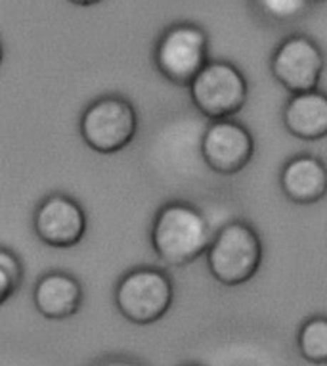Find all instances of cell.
Wrapping results in <instances>:
<instances>
[{
    "label": "cell",
    "instance_id": "e0dca14e",
    "mask_svg": "<svg viewBox=\"0 0 327 366\" xmlns=\"http://www.w3.org/2000/svg\"><path fill=\"white\" fill-rule=\"evenodd\" d=\"M69 2L77 4V6H94L98 2H101V0H69Z\"/></svg>",
    "mask_w": 327,
    "mask_h": 366
},
{
    "label": "cell",
    "instance_id": "ffe728a7",
    "mask_svg": "<svg viewBox=\"0 0 327 366\" xmlns=\"http://www.w3.org/2000/svg\"><path fill=\"white\" fill-rule=\"evenodd\" d=\"M184 366H199V365H184Z\"/></svg>",
    "mask_w": 327,
    "mask_h": 366
},
{
    "label": "cell",
    "instance_id": "8992f818",
    "mask_svg": "<svg viewBox=\"0 0 327 366\" xmlns=\"http://www.w3.org/2000/svg\"><path fill=\"white\" fill-rule=\"evenodd\" d=\"M79 131L84 144L96 154H117L136 137V108L123 97H101L84 109Z\"/></svg>",
    "mask_w": 327,
    "mask_h": 366
},
{
    "label": "cell",
    "instance_id": "ba28073f",
    "mask_svg": "<svg viewBox=\"0 0 327 366\" xmlns=\"http://www.w3.org/2000/svg\"><path fill=\"white\" fill-rule=\"evenodd\" d=\"M255 156L253 132L236 119L211 121L201 137V157L211 171L236 174Z\"/></svg>",
    "mask_w": 327,
    "mask_h": 366
},
{
    "label": "cell",
    "instance_id": "9c48e42d",
    "mask_svg": "<svg viewBox=\"0 0 327 366\" xmlns=\"http://www.w3.org/2000/svg\"><path fill=\"white\" fill-rule=\"evenodd\" d=\"M35 234L50 247H75L86 232V213L77 199L52 194L41 202L33 217Z\"/></svg>",
    "mask_w": 327,
    "mask_h": 366
},
{
    "label": "cell",
    "instance_id": "5bb4252c",
    "mask_svg": "<svg viewBox=\"0 0 327 366\" xmlns=\"http://www.w3.org/2000/svg\"><path fill=\"white\" fill-rule=\"evenodd\" d=\"M256 12L274 24H293L310 10L308 0H253Z\"/></svg>",
    "mask_w": 327,
    "mask_h": 366
},
{
    "label": "cell",
    "instance_id": "7c38bea8",
    "mask_svg": "<svg viewBox=\"0 0 327 366\" xmlns=\"http://www.w3.org/2000/svg\"><path fill=\"white\" fill-rule=\"evenodd\" d=\"M83 301V286L69 272L54 270L36 282L33 303L36 311L50 320H64L79 311Z\"/></svg>",
    "mask_w": 327,
    "mask_h": 366
},
{
    "label": "cell",
    "instance_id": "52a82bcc",
    "mask_svg": "<svg viewBox=\"0 0 327 366\" xmlns=\"http://www.w3.org/2000/svg\"><path fill=\"white\" fill-rule=\"evenodd\" d=\"M270 69L278 83L291 94L316 90L326 69V58L318 46L306 35H293L276 49Z\"/></svg>",
    "mask_w": 327,
    "mask_h": 366
},
{
    "label": "cell",
    "instance_id": "ac0fdd59",
    "mask_svg": "<svg viewBox=\"0 0 327 366\" xmlns=\"http://www.w3.org/2000/svg\"><path fill=\"white\" fill-rule=\"evenodd\" d=\"M2 56H4V46H2V41H0V64H2Z\"/></svg>",
    "mask_w": 327,
    "mask_h": 366
},
{
    "label": "cell",
    "instance_id": "277c9868",
    "mask_svg": "<svg viewBox=\"0 0 327 366\" xmlns=\"http://www.w3.org/2000/svg\"><path fill=\"white\" fill-rule=\"evenodd\" d=\"M188 89L193 108L208 121L233 119L249 98L245 75L226 60L208 61Z\"/></svg>",
    "mask_w": 327,
    "mask_h": 366
},
{
    "label": "cell",
    "instance_id": "9a60e30c",
    "mask_svg": "<svg viewBox=\"0 0 327 366\" xmlns=\"http://www.w3.org/2000/svg\"><path fill=\"white\" fill-rule=\"evenodd\" d=\"M24 278L19 259L12 252L0 247V305H4L16 292Z\"/></svg>",
    "mask_w": 327,
    "mask_h": 366
},
{
    "label": "cell",
    "instance_id": "5b68a950",
    "mask_svg": "<svg viewBox=\"0 0 327 366\" xmlns=\"http://www.w3.org/2000/svg\"><path fill=\"white\" fill-rule=\"evenodd\" d=\"M157 71L176 86H190L197 73L208 64L207 31L193 24H174L155 42Z\"/></svg>",
    "mask_w": 327,
    "mask_h": 366
},
{
    "label": "cell",
    "instance_id": "2e32d148",
    "mask_svg": "<svg viewBox=\"0 0 327 366\" xmlns=\"http://www.w3.org/2000/svg\"><path fill=\"white\" fill-rule=\"evenodd\" d=\"M96 366H142V365L132 359H119V357H114V359L101 360V362H98Z\"/></svg>",
    "mask_w": 327,
    "mask_h": 366
},
{
    "label": "cell",
    "instance_id": "3957f363",
    "mask_svg": "<svg viewBox=\"0 0 327 366\" xmlns=\"http://www.w3.org/2000/svg\"><path fill=\"white\" fill-rule=\"evenodd\" d=\"M173 301V280L155 267L129 270L115 288V305L132 325H154L167 315Z\"/></svg>",
    "mask_w": 327,
    "mask_h": 366
},
{
    "label": "cell",
    "instance_id": "30bf717a",
    "mask_svg": "<svg viewBox=\"0 0 327 366\" xmlns=\"http://www.w3.org/2000/svg\"><path fill=\"white\" fill-rule=\"evenodd\" d=\"M280 188L293 204H318L327 196V165L318 156L297 154L281 167Z\"/></svg>",
    "mask_w": 327,
    "mask_h": 366
},
{
    "label": "cell",
    "instance_id": "4fadbf2b",
    "mask_svg": "<svg viewBox=\"0 0 327 366\" xmlns=\"http://www.w3.org/2000/svg\"><path fill=\"white\" fill-rule=\"evenodd\" d=\"M298 353L312 365H327V317H312L297 334Z\"/></svg>",
    "mask_w": 327,
    "mask_h": 366
},
{
    "label": "cell",
    "instance_id": "8fae6325",
    "mask_svg": "<svg viewBox=\"0 0 327 366\" xmlns=\"http://www.w3.org/2000/svg\"><path fill=\"white\" fill-rule=\"evenodd\" d=\"M286 131L304 142L327 139V92L320 89L291 94L281 109Z\"/></svg>",
    "mask_w": 327,
    "mask_h": 366
},
{
    "label": "cell",
    "instance_id": "6da1fadb",
    "mask_svg": "<svg viewBox=\"0 0 327 366\" xmlns=\"http://www.w3.org/2000/svg\"><path fill=\"white\" fill-rule=\"evenodd\" d=\"M214 232L207 217L188 202H168L155 213L151 247L155 255L171 267H186L205 255Z\"/></svg>",
    "mask_w": 327,
    "mask_h": 366
},
{
    "label": "cell",
    "instance_id": "d6986e66",
    "mask_svg": "<svg viewBox=\"0 0 327 366\" xmlns=\"http://www.w3.org/2000/svg\"><path fill=\"white\" fill-rule=\"evenodd\" d=\"M310 4H321V2H327V0H308Z\"/></svg>",
    "mask_w": 327,
    "mask_h": 366
},
{
    "label": "cell",
    "instance_id": "7a4b0ae2",
    "mask_svg": "<svg viewBox=\"0 0 327 366\" xmlns=\"http://www.w3.org/2000/svg\"><path fill=\"white\" fill-rule=\"evenodd\" d=\"M205 255L211 277L226 288H236L255 278L264 247L253 224L230 221L214 232Z\"/></svg>",
    "mask_w": 327,
    "mask_h": 366
}]
</instances>
